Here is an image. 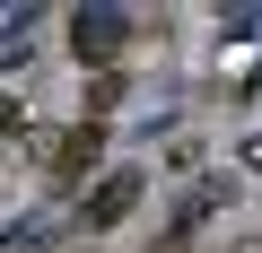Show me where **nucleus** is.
<instances>
[{
    "label": "nucleus",
    "mask_w": 262,
    "mask_h": 253,
    "mask_svg": "<svg viewBox=\"0 0 262 253\" xmlns=\"http://www.w3.org/2000/svg\"><path fill=\"white\" fill-rule=\"evenodd\" d=\"M96 157H105V122H70V131L53 140V183H79Z\"/></svg>",
    "instance_id": "nucleus-2"
},
{
    "label": "nucleus",
    "mask_w": 262,
    "mask_h": 253,
    "mask_svg": "<svg viewBox=\"0 0 262 253\" xmlns=\"http://www.w3.org/2000/svg\"><path fill=\"white\" fill-rule=\"evenodd\" d=\"M114 105H122V70H96L88 79V122H105Z\"/></svg>",
    "instance_id": "nucleus-4"
},
{
    "label": "nucleus",
    "mask_w": 262,
    "mask_h": 253,
    "mask_svg": "<svg viewBox=\"0 0 262 253\" xmlns=\"http://www.w3.org/2000/svg\"><path fill=\"white\" fill-rule=\"evenodd\" d=\"M122 44H131V18H114V9H70V53H79L88 70H114Z\"/></svg>",
    "instance_id": "nucleus-1"
},
{
    "label": "nucleus",
    "mask_w": 262,
    "mask_h": 253,
    "mask_svg": "<svg viewBox=\"0 0 262 253\" xmlns=\"http://www.w3.org/2000/svg\"><path fill=\"white\" fill-rule=\"evenodd\" d=\"M131 210H140V175H105V183H96V192L79 201V218H88L96 236H105V227H122Z\"/></svg>",
    "instance_id": "nucleus-3"
}]
</instances>
